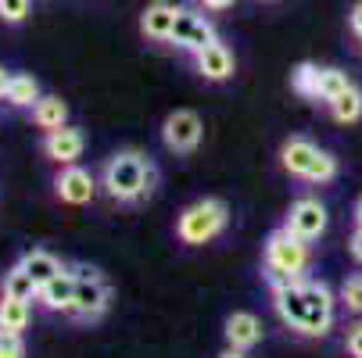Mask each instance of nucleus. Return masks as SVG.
Segmentation results:
<instances>
[{"label": "nucleus", "instance_id": "nucleus-1", "mask_svg": "<svg viewBox=\"0 0 362 358\" xmlns=\"http://www.w3.org/2000/svg\"><path fill=\"white\" fill-rule=\"evenodd\" d=\"M273 309L301 337H327L334 330L337 297L320 280H273Z\"/></svg>", "mask_w": 362, "mask_h": 358}, {"label": "nucleus", "instance_id": "nucleus-2", "mask_svg": "<svg viewBox=\"0 0 362 358\" xmlns=\"http://www.w3.org/2000/svg\"><path fill=\"white\" fill-rule=\"evenodd\" d=\"M100 186H105V193L119 204H140L154 193V186H158V169H154L147 150L126 147V150H115L105 162V169H100Z\"/></svg>", "mask_w": 362, "mask_h": 358}, {"label": "nucleus", "instance_id": "nucleus-3", "mask_svg": "<svg viewBox=\"0 0 362 358\" xmlns=\"http://www.w3.org/2000/svg\"><path fill=\"white\" fill-rule=\"evenodd\" d=\"M226 226H230L226 201H219V197H201V201L187 204V208L180 212V219H176V237H180L187 247H201V244L223 237Z\"/></svg>", "mask_w": 362, "mask_h": 358}, {"label": "nucleus", "instance_id": "nucleus-4", "mask_svg": "<svg viewBox=\"0 0 362 358\" xmlns=\"http://www.w3.org/2000/svg\"><path fill=\"white\" fill-rule=\"evenodd\" d=\"M280 165L284 172L305 179V183H334L337 179V158L330 155V150L316 147L313 140H305V136H291L284 140L280 147Z\"/></svg>", "mask_w": 362, "mask_h": 358}, {"label": "nucleus", "instance_id": "nucleus-5", "mask_svg": "<svg viewBox=\"0 0 362 358\" xmlns=\"http://www.w3.org/2000/svg\"><path fill=\"white\" fill-rule=\"evenodd\" d=\"M308 262H313L308 240L294 237L287 226H280L266 237V276H269V283L273 280H305Z\"/></svg>", "mask_w": 362, "mask_h": 358}, {"label": "nucleus", "instance_id": "nucleus-6", "mask_svg": "<svg viewBox=\"0 0 362 358\" xmlns=\"http://www.w3.org/2000/svg\"><path fill=\"white\" fill-rule=\"evenodd\" d=\"M112 304V287L108 280L100 276L97 269L90 265H79L76 269V304H72V319L79 323H97L100 316L108 312Z\"/></svg>", "mask_w": 362, "mask_h": 358}, {"label": "nucleus", "instance_id": "nucleus-7", "mask_svg": "<svg viewBox=\"0 0 362 358\" xmlns=\"http://www.w3.org/2000/svg\"><path fill=\"white\" fill-rule=\"evenodd\" d=\"M212 40H219V32H216L212 18L204 15L201 4L197 8L194 4L176 8V22H173V36H169V43L176 50H183V54H197V50H204Z\"/></svg>", "mask_w": 362, "mask_h": 358}, {"label": "nucleus", "instance_id": "nucleus-8", "mask_svg": "<svg viewBox=\"0 0 362 358\" xmlns=\"http://www.w3.org/2000/svg\"><path fill=\"white\" fill-rule=\"evenodd\" d=\"M201 136H204V122L190 108H180V112L165 115V122H162V143L173 155H194L201 147Z\"/></svg>", "mask_w": 362, "mask_h": 358}, {"label": "nucleus", "instance_id": "nucleus-9", "mask_svg": "<svg viewBox=\"0 0 362 358\" xmlns=\"http://www.w3.org/2000/svg\"><path fill=\"white\" fill-rule=\"evenodd\" d=\"M294 237H301V240H320L323 233H327V226H330V215H327V204L320 201V197H298L294 204H291V212H287V222H284Z\"/></svg>", "mask_w": 362, "mask_h": 358}, {"label": "nucleus", "instance_id": "nucleus-10", "mask_svg": "<svg viewBox=\"0 0 362 358\" xmlns=\"http://www.w3.org/2000/svg\"><path fill=\"white\" fill-rule=\"evenodd\" d=\"M194 65H197V76L209 79V83H226L237 72V58H233V50L223 40H212L204 50H197Z\"/></svg>", "mask_w": 362, "mask_h": 358}, {"label": "nucleus", "instance_id": "nucleus-11", "mask_svg": "<svg viewBox=\"0 0 362 358\" xmlns=\"http://www.w3.org/2000/svg\"><path fill=\"white\" fill-rule=\"evenodd\" d=\"M54 193H58V201H65V204H90L93 201V193H97V179H93V172H86L83 165H62V172H58V179H54Z\"/></svg>", "mask_w": 362, "mask_h": 358}, {"label": "nucleus", "instance_id": "nucleus-12", "mask_svg": "<svg viewBox=\"0 0 362 358\" xmlns=\"http://www.w3.org/2000/svg\"><path fill=\"white\" fill-rule=\"evenodd\" d=\"M83 150H86V136L83 129L76 126H62V129H50L43 136V155L50 162H58V165H76L83 158Z\"/></svg>", "mask_w": 362, "mask_h": 358}, {"label": "nucleus", "instance_id": "nucleus-13", "mask_svg": "<svg viewBox=\"0 0 362 358\" xmlns=\"http://www.w3.org/2000/svg\"><path fill=\"white\" fill-rule=\"evenodd\" d=\"M173 22H176V4H169V0H151L140 11V32L151 43H169Z\"/></svg>", "mask_w": 362, "mask_h": 358}, {"label": "nucleus", "instance_id": "nucleus-14", "mask_svg": "<svg viewBox=\"0 0 362 358\" xmlns=\"http://www.w3.org/2000/svg\"><path fill=\"white\" fill-rule=\"evenodd\" d=\"M262 319L255 312H233L223 326V337H226V347H237V351H251L262 344Z\"/></svg>", "mask_w": 362, "mask_h": 358}, {"label": "nucleus", "instance_id": "nucleus-15", "mask_svg": "<svg viewBox=\"0 0 362 358\" xmlns=\"http://www.w3.org/2000/svg\"><path fill=\"white\" fill-rule=\"evenodd\" d=\"M36 301L43 304V309H50V312H65V316H72V304H76V273L62 269L54 280H47V283L40 287Z\"/></svg>", "mask_w": 362, "mask_h": 358}, {"label": "nucleus", "instance_id": "nucleus-16", "mask_svg": "<svg viewBox=\"0 0 362 358\" xmlns=\"http://www.w3.org/2000/svg\"><path fill=\"white\" fill-rule=\"evenodd\" d=\"M33 122L43 133L62 129V126H69V105H65L62 97H40L36 105H33Z\"/></svg>", "mask_w": 362, "mask_h": 358}, {"label": "nucleus", "instance_id": "nucleus-17", "mask_svg": "<svg viewBox=\"0 0 362 358\" xmlns=\"http://www.w3.org/2000/svg\"><path fill=\"white\" fill-rule=\"evenodd\" d=\"M22 269L36 280V287H43L47 280H54L65 265H62V258H58V254H50V251H29V254H22Z\"/></svg>", "mask_w": 362, "mask_h": 358}, {"label": "nucleus", "instance_id": "nucleus-18", "mask_svg": "<svg viewBox=\"0 0 362 358\" xmlns=\"http://www.w3.org/2000/svg\"><path fill=\"white\" fill-rule=\"evenodd\" d=\"M25 326H29V301L4 294V297H0V333H15V337H22Z\"/></svg>", "mask_w": 362, "mask_h": 358}, {"label": "nucleus", "instance_id": "nucleus-19", "mask_svg": "<svg viewBox=\"0 0 362 358\" xmlns=\"http://www.w3.org/2000/svg\"><path fill=\"white\" fill-rule=\"evenodd\" d=\"M330 115H334V122H341V126H351V122H358L362 119V90L351 83L341 97H334L330 100Z\"/></svg>", "mask_w": 362, "mask_h": 358}, {"label": "nucleus", "instance_id": "nucleus-20", "mask_svg": "<svg viewBox=\"0 0 362 358\" xmlns=\"http://www.w3.org/2000/svg\"><path fill=\"white\" fill-rule=\"evenodd\" d=\"M40 97H43V93H40V83H36L33 76H25V72H11L8 97H4L11 108H33Z\"/></svg>", "mask_w": 362, "mask_h": 358}, {"label": "nucleus", "instance_id": "nucleus-21", "mask_svg": "<svg viewBox=\"0 0 362 358\" xmlns=\"http://www.w3.org/2000/svg\"><path fill=\"white\" fill-rule=\"evenodd\" d=\"M348 86H351V79H348L344 68H320V76H316V97H313V100H320V105H330V100L341 97Z\"/></svg>", "mask_w": 362, "mask_h": 358}, {"label": "nucleus", "instance_id": "nucleus-22", "mask_svg": "<svg viewBox=\"0 0 362 358\" xmlns=\"http://www.w3.org/2000/svg\"><path fill=\"white\" fill-rule=\"evenodd\" d=\"M4 294H11V297H22V301H33L36 294H40V287H36V280L22 269V262L4 276Z\"/></svg>", "mask_w": 362, "mask_h": 358}, {"label": "nucleus", "instance_id": "nucleus-23", "mask_svg": "<svg viewBox=\"0 0 362 358\" xmlns=\"http://www.w3.org/2000/svg\"><path fill=\"white\" fill-rule=\"evenodd\" d=\"M316 76H320V65L301 61V65L291 72V90H294L298 97H308V100H313V97H316Z\"/></svg>", "mask_w": 362, "mask_h": 358}, {"label": "nucleus", "instance_id": "nucleus-24", "mask_svg": "<svg viewBox=\"0 0 362 358\" xmlns=\"http://www.w3.org/2000/svg\"><path fill=\"white\" fill-rule=\"evenodd\" d=\"M337 304H341L348 316H362V276H348V280L341 283Z\"/></svg>", "mask_w": 362, "mask_h": 358}, {"label": "nucleus", "instance_id": "nucleus-25", "mask_svg": "<svg viewBox=\"0 0 362 358\" xmlns=\"http://www.w3.org/2000/svg\"><path fill=\"white\" fill-rule=\"evenodd\" d=\"M25 15H29V0H0V18L8 25L25 22Z\"/></svg>", "mask_w": 362, "mask_h": 358}, {"label": "nucleus", "instance_id": "nucleus-26", "mask_svg": "<svg viewBox=\"0 0 362 358\" xmlns=\"http://www.w3.org/2000/svg\"><path fill=\"white\" fill-rule=\"evenodd\" d=\"M0 358H25V344L15 333H0Z\"/></svg>", "mask_w": 362, "mask_h": 358}, {"label": "nucleus", "instance_id": "nucleus-27", "mask_svg": "<svg viewBox=\"0 0 362 358\" xmlns=\"http://www.w3.org/2000/svg\"><path fill=\"white\" fill-rule=\"evenodd\" d=\"M344 347H348V358H362V319L348 330V340H344Z\"/></svg>", "mask_w": 362, "mask_h": 358}, {"label": "nucleus", "instance_id": "nucleus-28", "mask_svg": "<svg viewBox=\"0 0 362 358\" xmlns=\"http://www.w3.org/2000/svg\"><path fill=\"white\" fill-rule=\"evenodd\" d=\"M348 251H351V258L362 265V226H355V233H351V240H348Z\"/></svg>", "mask_w": 362, "mask_h": 358}, {"label": "nucleus", "instance_id": "nucleus-29", "mask_svg": "<svg viewBox=\"0 0 362 358\" xmlns=\"http://www.w3.org/2000/svg\"><path fill=\"white\" fill-rule=\"evenodd\" d=\"M348 29L362 40V0H358V4L351 8V15H348Z\"/></svg>", "mask_w": 362, "mask_h": 358}, {"label": "nucleus", "instance_id": "nucleus-30", "mask_svg": "<svg viewBox=\"0 0 362 358\" xmlns=\"http://www.w3.org/2000/svg\"><path fill=\"white\" fill-rule=\"evenodd\" d=\"M197 4H201L204 11H230L237 0H197Z\"/></svg>", "mask_w": 362, "mask_h": 358}, {"label": "nucleus", "instance_id": "nucleus-31", "mask_svg": "<svg viewBox=\"0 0 362 358\" xmlns=\"http://www.w3.org/2000/svg\"><path fill=\"white\" fill-rule=\"evenodd\" d=\"M8 83H11V72H8L4 65H0V100L8 97Z\"/></svg>", "mask_w": 362, "mask_h": 358}, {"label": "nucleus", "instance_id": "nucleus-32", "mask_svg": "<svg viewBox=\"0 0 362 358\" xmlns=\"http://www.w3.org/2000/svg\"><path fill=\"white\" fill-rule=\"evenodd\" d=\"M219 358H247V351H237V347H226Z\"/></svg>", "mask_w": 362, "mask_h": 358}, {"label": "nucleus", "instance_id": "nucleus-33", "mask_svg": "<svg viewBox=\"0 0 362 358\" xmlns=\"http://www.w3.org/2000/svg\"><path fill=\"white\" fill-rule=\"evenodd\" d=\"M351 215H355V226H362V197L355 201V212H351Z\"/></svg>", "mask_w": 362, "mask_h": 358}, {"label": "nucleus", "instance_id": "nucleus-34", "mask_svg": "<svg viewBox=\"0 0 362 358\" xmlns=\"http://www.w3.org/2000/svg\"><path fill=\"white\" fill-rule=\"evenodd\" d=\"M358 47H362V40H358Z\"/></svg>", "mask_w": 362, "mask_h": 358}, {"label": "nucleus", "instance_id": "nucleus-35", "mask_svg": "<svg viewBox=\"0 0 362 358\" xmlns=\"http://www.w3.org/2000/svg\"><path fill=\"white\" fill-rule=\"evenodd\" d=\"M269 4H273V0H269Z\"/></svg>", "mask_w": 362, "mask_h": 358}]
</instances>
